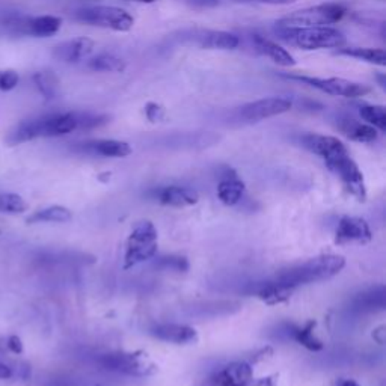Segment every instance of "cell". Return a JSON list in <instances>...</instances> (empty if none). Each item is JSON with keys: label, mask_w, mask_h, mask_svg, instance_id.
Instances as JSON below:
<instances>
[{"label": "cell", "mask_w": 386, "mask_h": 386, "mask_svg": "<svg viewBox=\"0 0 386 386\" xmlns=\"http://www.w3.org/2000/svg\"><path fill=\"white\" fill-rule=\"evenodd\" d=\"M285 79L297 80L305 83L311 88L318 90L328 95L333 97H345V98H358L364 97L371 92V88L363 83H356L341 77H311V76H297V74H284Z\"/></svg>", "instance_id": "cell-7"}, {"label": "cell", "mask_w": 386, "mask_h": 386, "mask_svg": "<svg viewBox=\"0 0 386 386\" xmlns=\"http://www.w3.org/2000/svg\"><path fill=\"white\" fill-rule=\"evenodd\" d=\"M290 289H285L282 285L277 284L275 281L273 282H267L266 285H263L257 293L259 301H263L267 305H279L282 302H287L290 296H291Z\"/></svg>", "instance_id": "cell-26"}, {"label": "cell", "mask_w": 386, "mask_h": 386, "mask_svg": "<svg viewBox=\"0 0 386 386\" xmlns=\"http://www.w3.org/2000/svg\"><path fill=\"white\" fill-rule=\"evenodd\" d=\"M279 40L302 50L340 48L345 44V36L341 31L331 26L317 28H281L277 26Z\"/></svg>", "instance_id": "cell-3"}, {"label": "cell", "mask_w": 386, "mask_h": 386, "mask_svg": "<svg viewBox=\"0 0 386 386\" xmlns=\"http://www.w3.org/2000/svg\"><path fill=\"white\" fill-rule=\"evenodd\" d=\"M195 41L201 47L219 50H232L240 44L237 35L225 31H201L195 35Z\"/></svg>", "instance_id": "cell-17"}, {"label": "cell", "mask_w": 386, "mask_h": 386, "mask_svg": "<svg viewBox=\"0 0 386 386\" xmlns=\"http://www.w3.org/2000/svg\"><path fill=\"white\" fill-rule=\"evenodd\" d=\"M157 230L151 222L139 223L127 240L124 269H132L146 259H151L157 254Z\"/></svg>", "instance_id": "cell-6"}, {"label": "cell", "mask_w": 386, "mask_h": 386, "mask_svg": "<svg viewBox=\"0 0 386 386\" xmlns=\"http://www.w3.org/2000/svg\"><path fill=\"white\" fill-rule=\"evenodd\" d=\"M325 163L333 173H337L340 180L343 181L344 188L355 198H358V201H365L367 189L364 183V176L355 163V160L348 156V151L325 160Z\"/></svg>", "instance_id": "cell-8"}, {"label": "cell", "mask_w": 386, "mask_h": 386, "mask_svg": "<svg viewBox=\"0 0 386 386\" xmlns=\"http://www.w3.org/2000/svg\"><path fill=\"white\" fill-rule=\"evenodd\" d=\"M272 353H273V348H272V347H264V348H261L259 352H257V353L252 356L251 363H249V364H251V365H252V363H254V364H257V363H259V360H263V359L269 358Z\"/></svg>", "instance_id": "cell-34"}, {"label": "cell", "mask_w": 386, "mask_h": 386, "mask_svg": "<svg viewBox=\"0 0 386 386\" xmlns=\"http://www.w3.org/2000/svg\"><path fill=\"white\" fill-rule=\"evenodd\" d=\"M74 18L80 23L90 24L115 32H127L133 28L134 20L127 11L117 6H90L74 12Z\"/></svg>", "instance_id": "cell-5"}, {"label": "cell", "mask_w": 386, "mask_h": 386, "mask_svg": "<svg viewBox=\"0 0 386 386\" xmlns=\"http://www.w3.org/2000/svg\"><path fill=\"white\" fill-rule=\"evenodd\" d=\"M383 335H385V328H379L375 331V333H372V338H375L379 344H383L385 343V338H383Z\"/></svg>", "instance_id": "cell-37"}, {"label": "cell", "mask_w": 386, "mask_h": 386, "mask_svg": "<svg viewBox=\"0 0 386 386\" xmlns=\"http://www.w3.org/2000/svg\"><path fill=\"white\" fill-rule=\"evenodd\" d=\"M33 83L36 90L45 100H55L59 95L60 91V82L56 74L50 70H43L33 74Z\"/></svg>", "instance_id": "cell-24"}, {"label": "cell", "mask_w": 386, "mask_h": 386, "mask_svg": "<svg viewBox=\"0 0 386 386\" xmlns=\"http://www.w3.org/2000/svg\"><path fill=\"white\" fill-rule=\"evenodd\" d=\"M252 43H254L255 50L259 55L269 58L270 60L275 62V64H278L281 67H293V65H296V60L290 55L289 50H285L278 43L267 40V38H264V36H259V35H254Z\"/></svg>", "instance_id": "cell-16"}, {"label": "cell", "mask_w": 386, "mask_h": 386, "mask_svg": "<svg viewBox=\"0 0 386 386\" xmlns=\"http://www.w3.org/2000/svg\"><path fill=\"white\" fill-rule=\"evenodd\" d=\"M79 130V112H64V114H48L38 118L24 119L12 129L6 142L18 145L38 138H58Z\"/></svg>", "instance_id": "cell-1"}, {"label": "cell", "mask_w": 386, "mask_h": 386, "mask_svg": "<svg viewBox=\"0 0 386 386\" xmlns=\"http://www.w3.org/2000/svg\"><path fill=\"white\" fill-rule=\"evenodd\" d=\"M345 6L341 4H321L317 6H309L299 9L291 14L282 17L277 26L281 28H317L329 26L338 23L345 16Z\"/></svg>", "instance_id": "cell-4"}, {"label": "cell", "mask_w": 386, "mask_h": 386, "mask_svg": "<svg viewBox=\"0 0 386 386\" xmlns=\"http://www.w3.org/2000/svg\"><path fill=\"white\" fill-rule=\"evenodd\" d=\"M28 210V203L17 193H0V213L21 215Z\"/></svg>", "instance_id": "cell-30"}, {"label": "cell", "mask_w": 386, "mask_h": 386, "mask_svg": "<svg viewBox=\"0 0 386 386\" xmlns=\"http://www.w3.org/2000/svg\"><path fill=\"white\" fill-rule=\"evenodd\" d=\"M100 364L104 370L124 372L129 376H149L157 371V367L149 363L145 353H110L100 359Z\"/></svg>", "instance_id": "cell-9"}, {"label": "cell", "mask_w": 386, "mask_h": 386, "mask_svg": "<svg viewBox=\"0 0 386 386\" xmlns=\"http://www.w3.org/2000/svg\"><path fill=\"white\" fill-rule=\"evenodd\" d=\"M338 129L341 130L343 134H345L348 139L356 141V142H375L377 139V129H375L370 124H363L358 122L355 119H340L338 122Z\"/></svg>", "instance_id": "cell-19"}, {"label": "cell", "mask_w": 386, "mask_h": 386, "mask_svg": "<svg viewBox=\"0 0 386 386\" xmlns=\"http://www.w3.org/2000/svg\"><path fill=\"white\" fill-rule=\"evenodd\" d=\"M345 267V259L341 255H320L306 261L304 264L290 267L287 270L279 272L275 282L285 289L294 290L299 285H305L311 282H318L329 279Z\"/></svg>", "instance_id": "cell-2"}, {"label": "cell", "mask_w": 386, "mask_h": 386, "mask_svg": "<svg viewBox=\"0 0 386 386\" xmlns=\"http://www.w3.org/2000/svg\"><path fill=\"white\" fill-rule=\"evenodd\" d=\"M12 375H14V372H12V368L8 367L6 364H2L0 363V380H6V379H11Z\"/></svg>", "instance_id": "cell-35"}, {"label": "cell", "mask_w": 386, "mask_h": 386, "mask_svg": "<svg viewBox=\"0 0 386 386\" xmlns=\"http://www.w3.org/2000/svg\"><path fill=\"white\" fill-rule=\"evenodd\" d=\"M134 2H141V4H153L156 0H134Z\"/></svg>", "instance_id": "cell-40"}, {"label": "cell", "mask_w": 386, "mask_h": 386, "mask_svg": "<svg viewBox=\"0 0 386 386\" xmlns=\"http://www.w3.org/2000/svg\"><path fill=\"white\" fill-rule=\"evenodd\" d=\"M90 151L104 157H127L132 154V146L127 142L115 139H102L85 145Z\"/></svg>", "instance_id": "cell-22"}, {"label": "cell", "mask_w": 386, "mask_h": 386, "mask_svg": "<svg viewBox=\"0 0 386 386\" xmlns=\"http://www.w3.org/2000/svg\"><path fill=\"white\" fill-rule=\"evenodd\" d=\"M316 325L317 323L314 320H309L302 328H296L293 332L294 340L311 352H320L323 350V347H325V344H323L314 335Z\"/></svg>", "instance_id": "cell-27"}, {"label": "cell", "mask_w": 386, "mask_h": 386, "mask_svg": "<svg viewBox=\"0 0 386 386\" xmlns=\"http://www.w3.org/2000/svg\"><path fill=\"white\" fill-rule=\"evenodd\" d=\"M254 386H277V382L272 376H267L264 379H259Z\"/></svg>", "instance_id": "cell-36"}, {"label": "cell", "mask_w": 386, "mask_h": 386, "mask_svg": "<svg viewBox=\"0 0 386 386\" xmlns=\"http://www.w3.org/2000/svg\"><path fill=\"white\" fill-rule=\"evenodd\" d=\"M20 82L18 73L14 70L0 71V91H12Z\"/></svg>", "instance_id": "cell-31"}, {"label": "cell", "mask_w": 386, "mask_h": 386, "mask_svg": "<svg viewBox=\"0 0 386 386\" xmlns=\"http://www.w3.org/2000/svg\"><path fill=\"white\" fill-rule=\"evenodd\" d=\"M94 41L90 38H74L58 44L53 48V58H56L60 62L65 64H77V62L88 58L94 52Z\"/></svg>", "instance_id": "cell-11"}, {"label": "cell", "mask_w": 386, "mask_h": 386, "mask_svg": "<svg viewBox=\"0 0 386 386\" xmlns=\"http://www.w3.org/2000/svg\"><path fill=\"white\" fill-rule=\"evenodd\" d=\"M254 371L249 363H232L223 367L215 377L211 379L215 386H249L252 382Z\"/></svg>", "instance_id": "cell-13"}, {"label": "cell", "mask_w": 386, "mask_h": 386, "mask_svg": "<svg viewBox=\"0 0 386 386\" xmlns=\"http://www.w3.org/2000/svg\"><path fill=\"white\" fill-rule=\"evenodd\" d=\"M302 144L305 148H308L311 153L320 156L323 160H328L331 157L338 156L341 153H345V145L333 136H325V134H305L302 138Z\"/></svg>", "instance_id": "cell-14"}, {"label": "cell", "mask_w": 386, "mask_h": 386, "mask_svg": "<svg viewBox=\"0 0 386 386\" xmlns=\"http://www.w3.org/2000/svg\"><path fill=\"white\" fill-rule=\"evenodd\" d=\"M165 115H166V112L163 106H160L157 103H148L145 106V117L148 118V121L159 122L165 118Z\"/></svg>", "instance_id": "cell-32"}, {"label": "cell", "mask_w": 386, "mask_h": 386, "mask_svg": "<svg viewBox=\"0 0 386 386\" xmlns=\"http://www.w3.org/2000/svg\"><path fill=\"white\" fill-rule=\"evenodd\" d=\"M73 219V213L62 205H52L43 210L35 211L33 215H31L26 222L29 223H41V222H56V223H65Z\"/></svg>", "instance_id": "cell-25"}, {"label": "cell", "mask_w": 386, "mask_h": 386, "mask_svg": "<svg viewBox=\"0 0 386 386\" xmlns=\"http://www.w3.org/2000/svg\"><path fill=\"white\" fill-rule=\"evenodd\" d=\"M6 348L14 355H21L24 347H23V341L21 338L18 337V335H11V337H8L6 340Z\"/></svg>", "instance_id": "cell-33"}, {"label": "cell", "mask_w": 386, "mask_h": 386, "mask_svg": "<svg viewBox=\"0 0 386 386\" xmlns=\"http://www.w3.org/2000/svg\"><path fill=\"white\" fill-rule=\"evenodd\" d=\"M245 193V183L237 176L223 178L218 186V196L225 205H235Z\"/></svg>", "instance_id": "cell-23"}, {"label": "cell", "mask_w": 386, "mask_h": 386, "mask_svg": "<svg viewBox=\"0 0 386 386\" xmlns=\"http://www.w3.org/2000/svg\"><path fill=\"white\" fill-rule=\"evenodd\" d=\"M153 337L160 341L173 343V344H192L198 341V333L193 328L186 325H159L151 331Z\"/></svg>", "instance_id": "cell-15"}, {"label": "cell", "mask_w": 386, "mask_h": 386, "mask_svg": "<svg viewBox=\"0 0 386 386\" xmlns=\"http://www.w3.org/2000/svg\"><path fill=\"white\" fill-rule=\"evenodd\" d=\"M157 199L160 204L171 207H189L199 201V195L188 188H178V186H169L157 192Z\"/></svg>", "instance_id": "cell-18"}, {"label": "cell", "mask_w": 386, "mask_h": 386, "mask_svg": "<svg viewBox=\"0 0 386 386\" xmlns=\"http://www.w3.org/2000/svg\"><path fill=\"white\" fill-rule=\"evenodd\" d=\"M62 20L55 16H41L29 17L28 20V36L33 38H48L59 32Z\"/></svg>", "instance_id": "cell-21"}, {"label": "cell", "mask_w": 386, "mask_h": 386, "mask_svg": "<svg viewBox=\"0 0 386 386\" xmlns=\"http://www.w3.org/2000/svg\"><path fill=\"white\" fill-rule=\"evenodd\" d=\"M338 386H360V385L355 380H350V379H343L338 382Z\"/></svg>", "instance_id": "cell-39"}, {"label": "cell", "mask_w": 386, "mask_h": 386, "mask_svg": "<svg viewBox=\"0 0 386 386\" xmlns=\"http://www.w3.org/2000/svg\"><path fill=\"white\" fill-rule=\"evenodd\" d=\"M371 240V230L365 219L344 216L337 228V242L338 245H344L348 242L368 243Z\"/></svg>", "instance_id": "cell-12"}, {"label": "cell", "mask_w": 386, "mask_h": 386, "mask_svg": "<svg viewBox=\"0 0 386 386\" xmlns=\"http://www.w3.org/2000/svg\"><path fill=\"white\" fill-rule=\"evenodd\" d=\"M335 55L347 56L375 64L379 67L386 65V55L383 48H372V47H340L335 50Z\"/></svg>", "instance_id": "cell-20"}, {"label": "cell", "mask_w": 386, "mask_h": 386, "mask_svg": "<svg viewBox=\"0 0 386 386\" xmlns=\"http://www.w3.org/2000/svg\"><path fill=\"white\" fill-rule=\"evenodd\" d=\"M359 117L375 129L386 130V110L382 104H364L359 107Z\"/></svg>", "instance_id": "cell-29"}, {"label": "cell", "mask_w": 386, "mask_h": 386, "mask_svg": "<svg viewBox=\"0 0 386 386\" xmlns=\"http://www.w3.org/2000/svg\"><path fill=\"white\" fill-rule=\"evenodd\" d=\"M88 67L94 71H106V73H122L126 70V62L121 58L112 53H102L92 58L88 62Z\"/></svg>", "instance_id": "cell-28"}, {"label": "cell", "mask_w": 386, "mask_h": 386, "mask_svg": "<svg viewBox=\"0 0 386 386\" xmlns=\"http://www.w3.org/2000/svg\"><path fill=\"white\" fill-rule=\"evenodd\" d=\"M259 2L270 4V5H289V4L296 2V0H259Z\"/></svg>", "instance_id": "cell-38"}, {"label": "cell", "mask_w": 386, "mask_h": 386, "mask_svg": "<svg viewBox=\"0 0 386 386\" xmlns=\"http://www.w3.org/2000/svg\"><path fill=\"white\" fill-rule=\"evenodd\" d=\"M293 107L291 100L284 97H269L249 103L242 107L240 117L245 121H261L285 114Z\"/></svg>", "instance_id": "cell-10"}]
</instances>
